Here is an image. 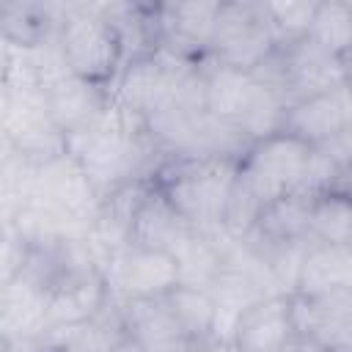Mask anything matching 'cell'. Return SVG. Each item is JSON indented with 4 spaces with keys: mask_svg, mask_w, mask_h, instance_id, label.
I'll return each mask as SVG.
<instances>
[{
    "mask_svg": "<svg viewBox=\"0 0 352 352\" xmlns=\"http://www.w3.org/2000/svg\"><path fill=\"white\" fill-rule=\"evenodd\" d=\"M182 333L192 341V344H204L212 341V327H214V300L206 289H187V286H176L170 294H165Z\"/></svg>",
    "mask_w": 352,
    "mask_h": 352,
    "instance_id": "cell-25",
    "label": "cell"
},
{
    "mask_svg": "<svg viewBox=\"0 0 352 352\" xmlns=\"http://www.w3.org/2000/svg\"><path fill=\"white\" fill-rule=\"evenodd\" d=\"M294 352H327V349H322V346H316V344H311V341L300 338V341H297V346H294Z\"/></svg>",
    "mask_w": 352,
    "mask_h": 352,
    "instance_id": "cell-29",
    "label": "cell"
},
{
    "mask_svg": "<svg viewBox=\"0 0 352 352\" xmlns=\"http://www.w3.org/2000/svg\"><path fill=\"white\" fill-rule=\"evenodd\" d=\"M220 6H223L220 0L157 3L160 47L190 60H206L217 28Z\"/></svg>",
    "mask_w": 352,
    "mask_h": 352,
    "instance_id": "cell-7",
    "label": "cell"
},
{
    "mask_svg": "<svg viewBox=\"0 0 352 352\" xmlns=\"http://www.w3.org/2000/svg\"><path fill=\"white\" fill-rule=\"evenodd\" d=\"M204 72H206V113L236 124V118L242 116V110L248 107L256 91L253 72L231 69L209 58L204 60Z\"/></svg>",
    "mask_w": 352,
    "mask_h": 352,
    "instance_id": "cell-19",
    "label": "cell"
},
{
    "mask_svg": "<svg viewBox=\"0 0 352 352\" xmlns=\"http://www.w3.org/2000/svg\"><path fill=\"white\" fill-rule=\"evenodd\" d=\"M311 154L314 146L289 132H278L250 146L239 162V173L267 209L278 198L300 192Z\"/></svg>",
    "mask_w": 352,
    "mask_h": 352,
    "instance_id": "cell-5",
    "label": "cell"
},
{
    "mask_svg": "<svg viewBox=\"0 0 352 352\" xmlns=\"http://www.w3.org/2000/svg\"><path fill=\"white\" fill-rule=\"evenodd\" d=\"M107 275L99 267L66 272L50 289V308H47V330L50 327H74L94 319L102 305L110 300Z\"/></svg>",
    "mask_w": 352,
    "mask_h": 352,
    "instance_id": "cell-13",
    "label": "cell"
},
{
    "mask_svg": "<svg viewBox=\"0 0 352 352\" xmlns=\"http://www.w3.org/2000/svg\"><path fill=\"white\" fill-rule=\"evenodd\" d=\"M52 113V121L66 132H80L102 118V113L110 107V88L88 82L77 74H66L58 82L41 88Z\"/></svg>",
    "mask_w": 352,
    "mask_h": 352,
    "instance_id": "cell-15",
    "label": "cell"
},
{
    "mask_svg": "<svg viewBox=\"0 0 352 352\" xmlns=\"http://www.w3.org/2000/svg\"><path fill=\"white\" fill-rule=\"evenodd\" d=\"M58 44L72 74L88 82L110 88L124 66L121 41L102 16L99 3H66Z\"/></svg>",
    "mask_w": 352,
    "mask_h": 352,
    "instance_id": "cell-2",
    "label": "cell"
},
{
    "mask_svg": "<svg viewBox=\"0 0 352 352\" xmlns=\"http://www.w3.org/2000/svg\"><path fill=\"white\" fill-rule=\"evenodd\" d=\"M278 50L275 30L270 25L267 3L261 0H231L220 6L209 60L256 72Z\"/></svg>",
    "mask_w": 352,
    "mask_h": 352,
    "instance_id": "cell-4",
    "label": "cell"
},
{
    "mask_svg": "<svg viewBox=\"0 0 352 352\" xmlns=\"http://www.w3.org/2000/svg\"><path fill=\"white\" fill-rule=\"evenodd\" d=\"M346 126H352V80L330 94L292 102L283 121V132L305 140L314 148H319Z\"/></svg>",
    "mask_w": 352,
    "mask_h": 352,
    "instance_id": "cell-12",
    "label": "cell"
},
{
    "mask_svg": "<svg viewBox=\"0 0 352 352\" xmlns=\"http://www.w3.org/2000/svg\"><path fill=\"white\" fill-rule=\"evenodd\" d=\"M311 242L352 250V195L330 190L311 201Z\"/></svg>",
    "mask_w": 352,
    "mask_h": 352,
    "instance_id": "cell-22",
    "label": "cell"
},
{
    "mask_svg": "<svg viewBox=\"0 0 352 352\" xmlns=\"http://www.w3.org/2000/svg\"><path fill=\"white\" fill-rule=\"evenodd\" d=\"M319 0H280V3H267L270 25L275 30L278 47H286L292 41H300L308 36L314 14H316Z\"/></svg>",
    "mask_w": 352,
    "mask_h": 352,
    "instance_id": "cell-26",
    "label": "cell"
},
{
    "mask_svg": "<svg viewBox=\"0 0 352 352\" xmlns=\"http://www.w3.org/2000/svg\"><path fill=\"white\" fill-rule=\"evenodd\" d=\"M3 143L33 165H47L69 151L66 132L52 121L41 88H3Z\"/></svg>",
    "mask_w": 352,
    "mask_h": 352,
    "instance_id": "cell-3",
    "label": "cell"
},
{
    "mask_svg": "<svg viewBox=\"0 0 352 352\" xmlns=\"http://www.w3.org/2000/svg\"><path fill=\"white\" fill-rule=\"evenodd\" d=\"M66 16V3H36V0H3L0 30L3 44L19 50H36L50 38H58Z\"/></svg>",
    "mask_w": 352,
    "mask_h": 352,
    "instance_id": "cell-16",
    "label": "cell"
},
{
    "mask_svg": "<svg viewBox=\"0 0 352 352\" xmlns=\"http://www.w3.org/2000/svg\"><path fill=\"white\" fill-rule=\"evenodd\" d=\"M192 352H236V346L226 341H204V344H195Z\"/></svg>",
    "mask_w": 352,
    "mask_h": 352,
    "instance_id": "cell-27",
    "label": "cell"
},
{
    "mask_svg": "<svg viewBox=\"0 0 352 352\" xmlns=\"http://www.w3.org/2000/svg\"><path fill=\"white\" fill-rule=\"evenodd\" d=\"M107 283L121 300H157L179 286V264L168 250L129 245L107 270Z\"/></svg>",
    "mask_w": 352,
    "mask_h": 352,
    "instance_id": "cell-8",
    "label": "cell"
},
{
    "mask_svg": "<svg viewBox=\"0 0 352 352\" xmlns=\"http://www.w3.org/2000/svg\"><path fill=\"white\" fill-rule=\"evenodd\" d=\"M349 80H352V60H349Z\"/></svg>",
    "mask_w": 352,
    "mask_h": 352,
    "instance_id": "cell-30",
    "label": "cell"
},
{
    "mask_svg": "<svg viewBox=\"0 0 352 352\" xmlns=\"http://www.w3.org/2000/svg\"><path fill=\"white\" fill-rule=\"evenodd\" d=\"M294 346H297V344H294ZM292 352H294V349H292Z\"/></svg>",
    "mask_w": 352,
    "mask_h": 352,
    "instance_id": "cell-31",
    "label": "cell"
},
{
    "mask_svg": "<svg viewBox=\"0 0 352 352\" xmlns=\"http://www.w3.org/2000/svg\"><path fill=\"white\" fill-rule=\"evenodd\" d=\"M33 201L41 204L44 209H50L52 214H58L60 220H66L82 231H91V223L99 212L102 195L94 187V182L88 179V173L82 170V165L66 151L63 157L38 168Z\"/></svg>",
    "mask_w": 352,
    "mask_h": 352,
    "instance_id": "cell-6",
    "label": "cell"
},
{
    "mask_svg": "<svg viewBox=\"0 0 352 352\" xmlns=\"http://www.w3.org/2000/svg\"><path fill=\"white\" fill-rule=\"evenodd\" d=\"M231 242V236H209L192 231L176 250V264H179V286L187 289H212L223 270V248Z\"/></svg>",
    "mask_w": 352,
    "mask_h": 352,
    "instance_id": "cell-21",
    "label": "cell"
},
{
    "mask_svg": "<svg viewBox=\"0 0 352 352\" xmlns=\"http://www.w3.org/2000/svg\"><path fill=\"white\" fill-rule=\"evenodd\" d=\"M126 333L129 330H126V316H124V300L110 294L102 311L85 324H80L74 336L58 352H113L116 344Z\"/></svg>",
    "mask_w": 352,
    "mask_h": 352,
    "instance_id": "cell-23",
    "label": "cell"
},
{
    "mask_svg": "<svg viewBox=\"0 0 352 352\" xmlns=\"http://www.w3.org/2000/svg\"><path fill=\"white\" fill-rule=\"evenodd\" d=\"M292 316L300 338L327 352H352V289L322 297L294 294Z\"/></svg>",
    "mask_w": 352,
    "mask_h": 352,
    "instance_id": "cell-10",
    "label": "cell"
},
{
    "mask_svg": "<svg viewBox=\"0 0 352 352\" xmlns=\"http://www.w3.org/2000/svg\"><path fill=\"white\" fill-rule=\"evenodd\" d=\"M300 341L292 316V297L275 294L250 305L236 324V352H292Z\"/></svg>",
    "mask_w": 352,
    "mask_h": 352,
    "instance_id": "cell-11",
    "label": "cell"
},
{
    "mask_svg": "<svg viewBox=\"0 0 352 352\" xmlns=\"http://www.w3.org/2000/svg\"><path fill=\"white\" fill-rule=\"evenodd\" d=\"M50 289L28 275L0 283V336L3 341L36 338L47 330Z\"/></svg>",
    "mask_w": 352,
    "mask_h": 352,
    "instance_id": "cell-14",
    "label": "cell"
},
{
    "mask_svg": "<svg viewBox=\"0 0 352 352\" xmlns=\"http://www.w3.org/2000/svg\"><path fill=\"white\" fill-rule=\"evenodd\" d=\"M192 231L195 228L176 212V206L165 198V192L154 182L151 190L146 192L143 204L135 212V220H132V245L173 253Z\"/></svg>",
    "mask_w": 352,
    "mask_h": 352,
    "instance_id": "cell-17",
    "label": "cell"
},
{
    "mask_svg": "<svg viewBox=\"0 0 352 352\" xmlns=\"http://www.w3.org/2000/svg\"><path fill=\"white\" fill-rule=\"evenodd\" d=\"M283 66V94L292 102L330 94L349 82V60H341L322 47H316L308 36L278 47Z\"/></svg>",
    "mask_w": 352,
    "mask_h": 352,
    "instance_id": "cell-9",
    "label": "cell"
},
{
    "mask_svg": "<svg viewBox=\"0 0 352 352\" xmlns=\"http://www.w3.org/2000/svg\"><path fill=\"white\" fill-rule=\"evenodd\" d=\"M124 316H126V330L132 338H138L143 344L146 352H157V349H170V346H179V344H192L170 305L165 297H157V300H124Z\"/></svg>",
    "mask_w": 352,
    "mask_h": 352,
    "instance_id": "cell-18",
    "label": "cell"
},
{
    "mask_svg": "<svg viewBox=\"0 0 352 352\" xmlns=\"http://www.w3.org/2000/svg\"><path fill=\"white\" fill-rule=\"evenodd\" d=\"M113 352H146V349H143V344H140L138 338H132V336L126 333V336L116 344V349H113Z\"/></svg>",
    "mask_w": 352,
    "mask_h": 352,
    "instance_id": "cell-28",
    "label": "cell"
},
{
    "mask_svg": "<svg viewBox=\"0 0 352 352\" xmlns=\"http://www.w3.org/2000/svg\"><path fill=\"white\" fill-rule=\"evenodd\" d=\"M236 173V160H168L154 182L198 234L226 236L223 220Z\"/></svg>",
    "mask_w": 352,
    "mask_h": 352,
    "instance_id": "cell-1",
    "label": "cell"
},
{
    "mask_svg": "<svg viewBox=\"0 0 352 352\" xmlns=\"http://www.w3.org/2000/svg\"><path fill=\"white\" fill-rule=\"evenodd\" d=\"M311 195L305 192H292L270 204L256 228L248 234L261 242H300L311 239Z\"/></svg>",
    "mask_w": 352,
    "mask_h": 352,
    "instance_id": "cell-20",
    "label": "cell"
},
{
    "mask_svg": "<svg viewBox=\"0 0 352 352\" xmlns=\"http://www.w3.org/2000/svg\"><path fill=\"white\" fill-rule=\"evenodd\" d=\"M308 38L324 52L341 60H352V3L319 0Z\"/></svg>",
    "mask_w": 352,
    "mask_h": 352,
    "instance_id": "cell-24",
    "label": "cell"
}]
</instances>
